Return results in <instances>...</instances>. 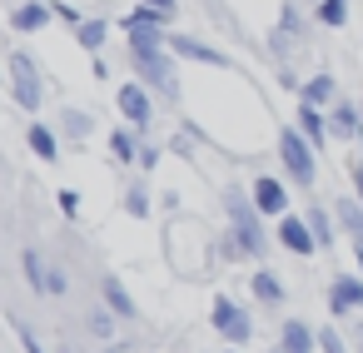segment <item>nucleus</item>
<instances>
[{
	"instance_id": "obj_1",
	"label": "nucleus",
	"mask_w": 363,
	"mask_h": 353,
	"mask_svg": "<svg viewBox=\"0 0 363 353\" xmlns=\"http://www.w3.org/2000/svg\"><path fill=\"white\" fill-rule=\"evenodd\" d=\"M224 214H229V234H224V259H264L269 254V219L259 214V204H254V194L249 189H239V184H229L224 189Z\"/></svg>"
},
{
	"instance_id": "obj_2",
	"label": "nucleus",
	"mask_w": 363,
	"mask_h": 353,
	"mask_svg": "<svg viewBox=\"0 0 363 353\" xmlns=\"http://www.w3.org/2000/svg\"><path fill=\"white\" fill-rule=\"evenodd\" d=\"M274 155H279L284 179H289L294 189L313 194V184H318V150L298 135V125H279V130H274Z\"/></svg>"
},
{
	"instance_id": "obj_3",
	"label": "nucleus",
	"mask_w": 363,
	"mask_h": 353,
	"mask_svg": "<svg viewBox=\"0 0 363 353\" xmlns=\"http://www.w3.org/2000/svg\"><path fill=\"white\" fill-rule=\"evenodd\" d=\"M130 70L140 85H150L160 100H179V65L169 50H150V55H130Z\"/></svg>"
},
{
	"instance_id": "obj_4",
	"label": "nucleus",
	"mask_w": 363,
	"mask_h": 353,
	"mask_svg": "<svg viewBox=\"0 0 363 353\" xmlns=\"http://www.w3.org/2000/svg\"><path fill=\"white\" fill-rule=\"evenodd\" d=\"M11 95L26 115H40L45 105V85H40V65L30 50H11Z\"/></svg>"
},
{
	"instance_id": "obj_5",
	"label": "nucleus",
	"mask_w": 363,
	"mask_h": 353,
	"mask_svg": "<svg viewBox=\"0 0 363 353\" xmlns=\"http://www.w3.org/2000/svg\"><path fill=\"white\" fill-rule=\"evenodd\" d=\"M115 110H120V120L130 125V130H150L155 125V90L150 85H140V80H125L120 90H115Z\"/></svg>"
},
{
	"instance_id": "obj_6",
	"label": "nucleus",
	"mask_w": 363,
	"mask_h": 353,
	"mask_svg": "<svg viewBox=\"0 0 363 353\" xmlns=\"http://www.w3.org/2000/svg\"><path fill=\"white\" fill-rule=\"evenodd\" d=\"M209 323H214V333H219V338H229L234 348H244V343H249V333H254L249 308H244V303H234L229 293H219V298L209 303Z\"/></svg>"
},
{
	"instance_id": "obj_7",
	"label": "nucleus",
	"mask_w": 363,
	"mask_h": 353,
	"mask_svg": "<svg viewBox=\"0 0 363 353\" xmlns=\"http://www.w3.org/2000/svg\"><path fill=\"white\" fill-rule=\"evenodd\" d=\"M274 60L279 65H289L294 60V50H298V40H303V6L298 0H284V11H279V26H274Z\"/></svg>"
},
{
	"instance_id": "obj_8",
	"label": "nucleus",
	"mask_w": 363,
	"mask_h": 353,
	"mask_svg": "<svg viewBox=\"0 0 363 353\" xmlns=\"http://www.w3.org/2000/svg\"><path fill=\"white\" fill-rule=\"evenodd\" d=\"M169 55H174V60H189V65H209V70H234V60H229L224 50L204 45V40H194V35H179V30H169Z\"/></svg>"
},
{
	"instance_id": "obj_9",
	"label": "nucleus",
	"mask_w": 363,
	"mask_h": 353,
	"mask_svg": "<svg viewBox=\"0 0 363 353\" xmlns=\"http://www.w3.org/2000/svg\"><path fill=\"white\" fill-rule=\"evenodd\" d=\"M249 194H254V204H259L264 219H284V214H294V209H289V179H279V174H259V179L249 184Z\"/></svg>"
},
{
	"instance_id": "obj_10",
	"label": "nucleus",
	"mask_w": 363,
	"mask_h": 353,
	"mask_svg": "<svg viewBox=\"0 0 363 353\" xmlns=\"http://www.w3.org/2000/svg\"><path fill=\"white\" fill-rule=\"evenodd\" d=\"M274 239H279L289 254H298V259H313V254H318V239H313V229H308L303 214H284V219H274Z\"/></svg>"
},
{
	"instance_id": "obj_11",
	"label": "nucleus",
	"mask_w": 363,
	"mask_h": 353,
	"mask_svg": "<svg viewBox=\"0 0 363 353\" xmlns=\"http://www.w3.org/2000/svg\"><path fill=\"white\" fill-rule=\"evenodd\" d=\"M328 313H333V318L363 313V279H353V274H333V279H328Z\"/></svg>"
},
{
	"instance_id": "obj_12",
	"label": "nucleus",
	"mask_w": 363,
	"mask_h": 353,
	"mask_svg": "<svg viewBox=\"0 0 363 353\" xmlns=\"http://www.w3.org/2000/svg\"><path fill=\"white\" fill-rule=\"evenodd\" d=\"M328 135L343 145H363V110L353 100H333L328 105Z\"/></svg>"
},
{
	"instance_id": "obj_13",
	"label": "nucleus",
	"mask_w": 363,
	"mask_h": 353,
	"mask_svg": "<svg viewBox=\"0 0 363 353\" xmlns=\"http://www.w3.org/2000/svg\"><path fill=\"white\" fill-rule=\"evenodd\" d=\"M50 21H55V6H50V0H21V6L11 11V30H16V35H40Z\"/></svg>"
},
{
	"instance_id": "obj_14",
	"label": "nucleus",
	"mask_w": 363,
	"mask_h": 353,
	"mask_svg": "<svg viewBox=\"0 0 363 353\" xmlns=\"http://www.w3.org/2000/svg\"><path fill=\"white\" fill-rule=\"evenodd\" d=\"M26 145H30V155H35L40 164H60V130H50L40 115L26 125Z\"/></svg>"
},
{
	"instance_id": "obj_15",
	"label": "nucleus",
	"mask_w": 363,
	"mask_h": 353,
	"mask_svg": "<svg viewBox=\"0 0 363 353\" xmlns=\"http://www.w3.org/2000/svg\"><path fill=\"white\" fill-rule=\"evenodd\" d=\"M294 125H298V135L313 145V150H323L333 135H328V110H318V105H303L298 100V110H294Z\"/></svg>"
},
{
	"instance_id": "obj_16",
	"label": "nucleus",
	"mask_w": 363,
	"mask_h": 353,
	"mask_svg": "<svg viewBox=\"0 0 363 353\" xmlns=\"http://www.w3.org/2000/svg\"><path fill=\"white\" fill-rule=\"evenodd\" d=\"M140 145H145V135H140V130H130V125H115V130L105 135L110 164H135V159H140Z\"/></svg>"
},
{
	"instance_id": "obj_17",
	"label": "nucleus",
	"mask_w": 363,
	"mask_h": 353,
	"mask_svg": "<svg viewBox=\"0 0 363 353\" xmlns=\"http://www.w3.org/2000/svg\"><path fill=\"white\" fill-rule=\"evenodd\" d=\"M318 348V328H308L303 318H284L279 328V353H313Z\"/></svg>"
},
{
	"instance_id": "obj_18",
	"label": "nucleus",
	"mask_w": 363,
	"mask_h": 353,
	"mask_svg": "<svg viewBox=\"0 0 363 353\" xmlns=\"http://www.w3.org/2000/svg\"><path fill=\"white\" fill-rule=\"evenodd\" d=\"M100 298H105V308H110L115 318H140V303L130 298V288H125L115 274H105V279H100Z\"/></svg>"
},
{
	"instance_id": "obj_19",
	"label": "nucleus",
	"mask_w": 363,
	"mask_h": 353,
	"mask_svg": "<svg viewBox=\"0 0 363 353\" xmlns=\"http://www.w3.org/2000/svg\"><path fill=\"white\" fill-rule=\"evenodd\" d=\"M110 30H115V26H110L105 16H85V26L75 30V45H80L85 55H105V45H110Z\"/></svg>"
},
{
	"instance_id": "obj_20",
	"label": "nucleus",
	"mask_w": 363,
	"mask_h": 353,
	"mask_svg": "<svg viewBox=\"0 0 363 353\" xmlns=\"http://www.w3.org/2000/svg\"><path fill=\"white\" fill-rule=\"evenodd\" d=\"M298 100H303V105H318V110H328V105L338 100V80H333L328 70H318V75H308V80L298 85Z\"/></svg>"
},
{
	"instance_id": "obj_21",
	"label": "nucleus",
	"mask_w": 363,
	"mask_h": 353,
	"mask_svg": "<svg viewBox=\"0 0 363 353\" xmlns=\"http://www.w3.org/2000/svg\"><path fill=\"white\" fill-rule=\"evenodd\" d=\"M303 219H308V229H313L318 249H333V244H338V214H328L323 204H308V209H303Z\"/></svg>"
},
{
	"instance_id": "obj_22",
	"label": "nucleus",
	"mask_w": 363,
	"mask_h": 353,
	"mask_svg": "<svg viewBox=\"0 0 363 353\" xmlns=\"http://www.w3.org/2000/svg\"><path fill=\"white\" fill-rule=\"evenodd\" d=\"M60 135H65V140H75V145H85V140L95 135V120H90V110H75V105H65V110H60Z\"/></svg>"
},
{
	"instance_id": "obj_23",
	"label": "nucleus",
	"mask_w": 363,
	"mask_h": 353,
	"mask_svg": "<svg viewBox=\"0 0 363 353\" xmlns=\"http://www.w3.org/2000/svg\"><path fill=\"white\" fill-rule=\"evenodd\" d=\"M21 269H26V284L35 288V293H50V264L40 259V249L30 244V249H21Z\"/></svg>"
},
{
	"instance_id": "obj_24",
	"label": "nucleus",
	"mask_w": 363,
	"mask_h": 353,
	"mask_svg": "<svg viewBox=\"0 0 363 353\" xmlns=\"http://www.w3.org/2000/svg\"><path fill=\"white\" fill-rule=\"evenodd\" d=\"M313 21H318L323 30H343V26L353 21V0H318V6H313Z\"/></svg>"
},
{
	"instance_id": "obj_25",
	"label": "nucleus",
	"mask_w": 363,
	"mask_h": 353,
	"mask_svg": "<svg viewBox=\"0 0 363 353\" xmlns=\"http://www.w3.org/2000/svg\"><path fill=\"white\" fill-rule=\"evenodd\" d=\"M333 214H338V229H343V234L363 249V204L348 194V199H338V204H333Z\"/></svg>"
},
{
	"instance_id": "obj_26",
	"label": "nucleus",
	"mask_w": 363,
	"mask_h": 353,
	"mask_svg": "<svg viewBox=\"0 0 363 353\" xmlns=\"http://www.w3.org/2000/svg\"><path fill=\"white\" fill-rule=\"evenodd\" d=\"M249 288H254V298L259 303H284V279L274 274V269H254V279H249Z\"/></svg>"
},
{
	"instance_id": "obj_27",
	"label": "nucleus",
	"mask_w": 363,
	"mask_h": 353,
	"mask_svg": "<svg viewBox=\"0 0 363 353\" xmlns=\"http://www.w3.org/2000/svg\"><path fill=\"white\" fill-rule=\"evenodd\" d=\"M125 214H130V219H155V204H150V184H145V179L125 189Z\"/></svg>"
},
{
	"instance_id": "obj_28",
	"label": "nucleus",
	"mask_w": 363,
	"mask_h": 353,
	"mask_svg": "<svg viewBox=\"0 0 363 353\" xmlns=\"http://www.w3.org/2000/svg\"><path fill=\"white\" fill-rule=\"evenodd\" d=\"M160 159H164V150H160L155 140H145V145H140V159H135V169H140V174H155V164H160Z\"/></svg>"
},
{
	"instance_id": "obj_29",
	"label": "nucleus",
	"mask_w": 363,
	"mask_h": 353,
	"mask_svg": "<svg viewBox=\"0 0 363 353\" xmlns=\"http://www.w3.org/2000/svg\"><path fill=\"white\" fill-rule=\"evenodd\" d=\"M318 353H348V343H343V333H338L333 323L318 328Z\"/></svg>"
},
{
	"instance_id": "obj_30",
	"label": "nucleus",
	"mask_w": 363,
	"mask_h": 353,
	"mask_svg": "<svg viewBox=\"0 0 363 353\" xmlns=\"http://www.w3.org/2000/svg\"><path fill=\"white\" fill-rule=\"evenodd\" d=\"M55 204H60V214H65V219H80V189H70V184H65V189H55Z\"/></svg>"
},
{
	"instance_id": "obj_31",
	"label": "nucleus",
	"mask_w": 363,
	"mask_h": 353,
	"mask_svg": "<svg viewBox=\"0 0 363 353\" xmlns=\"http://www.w3.org/2000/svg\"><path fill=\"white\" fill-rule=\"evenodd\" d=\"M50 6H55V21H65L70 30H80V26H85V16H80V6H70V0H50Z\"/></svg>"
},
{
	"instance_id": "obj_32",
	"label": "nucleus",
	"mask_w": 363,
	"mask_h": 353,
	"mask_svg": "<svg viewBox=\"0 0 363 353\" xmlns=\"http://www.w3.org/2000/svg\"><path fill=\"white\" fill-rule=\"evenodd\" d=\"M135 6H150L164 26H169V21H179V0H135Z\"/></svg>"
},
{
	"instance_id": "obj_33",
	"label": "nucleus",
	"mask_w": 363,
	"mask_h": 353,
	"mask_svg": "<svg viewBox=\"0 0 363 353\" xmlns=\"http://www.w3.org/2000/svg\"><path fill=\"white\" fill-rule=\"evenodd\" d=\"M16 338L26 343V353H45V348H40V338L30 333V323H26V318H16Z\"/></svg>"
},
{
	"instance_id": "obj_34",
	"label": "nucleus",
	"mask_w": 363,
	"mask_h": 353,
	"mask_svg": "<svg viewBox=\"0 0 363 353\" xmlns=\"http://www.w3.org/2000/svg\"><path fill=\"white\" fill-rule=\"evenodd\" d=\"M110 308H100V313H90V333H100V338H110Z\"/></svg>"
},
{
	"instance_id": "obj_35",
	"label": "nucleus",
	"mask_w": 363,
	"mask_h": 353,
	"mask_svg": "<svg viewBox=\"0 0 363 353\" xmlns=\"http://www.w3.org/2000/svg\"><path fill=\"white\" fill-rule=\"evenodd\" d=\"M348 179H353V199L363 204V159H348Z\"/></svg>"
},
{
	"instance_id": "obj_36",
	"label": "nucleus",
	"mask_w": 363,
	"mask_h": 353,
	"mask_svg": "<svg viewBox=\"0 0 363 353\" xmlns=\"http://www.w3.org/2000/svg\"><path fill=\"white\" fill-rule=\"evenodd\" d=\"M50 293H55V298L70 293V274H65V269H50Z\"/></svg>"
},
{
	"instance_id": "obj_37",
	"label": "nucleus",
	"mask_w": 363,
	"mask_h": 353,
	"mask_svg": "<svg viewBox=\"0 0 363 353\" xmlns=\"http://www.w3.org/2000/svg\"><path fill=\"white\" fill-rule=\"evenodd\" d=\"M90 70H95V80H110V65H105V55H90Z\"/></svg>"
},
{
	"instance_id": "obj_38",
	"label": "nucleus",
	"mask_w": 363,
	"mask_h": 353,
	"mask_svg": "<svg viewBox=\"0 0 363 353\" xmlns=\"http://www.w3.org/2000/svg\"><path fill=\"white\" fill-rule=\"evenodd\" d=\"M353 348L363 353V323H353Z\"/></svg>"
},
{
	"instance_id": "obj_39",
	"label": "nucleus",
	"mask_w": 363,
	"mask_h": 353,
	"mask_svg": "<svg viewBox=\"0 0 363 353\" xmlns=\"http://www.w3.org/2000/svg\"><path fill=\"white\" fill-rule=\"evenodd\" d=\"M303 6H308V11H313V6H318V0H303Z\"/></svg>"
},
{
	"instance_id": "obj_40",
	"label": "nucleus",
	"mask_w": 363,
	"mask_h": 353,
	"mask_svg": "<svg viewBox=\"0 0 363 353\" xmlns=\"http://www.w3.org/2000/svg\"><path fill=\"white\" fill-rule=\"evenodd\" d=\"M224 353H244V348H224Z\"/></svg>"
},
{
	"instance_id": "obj_41",
	"label": "nucleus",
	"mask_w": 363,
	"mask_h": 353,
	"mask_svg": "<svg viewBox=\"0 0 363 353\" xmlns=\"http://www.w3.org/2000/svg\"><path fill=\"white\" fill-rule=\"evenodd\" d=\"M358 110H363V100H358Z\"/></svg>"
}]
</instances>
